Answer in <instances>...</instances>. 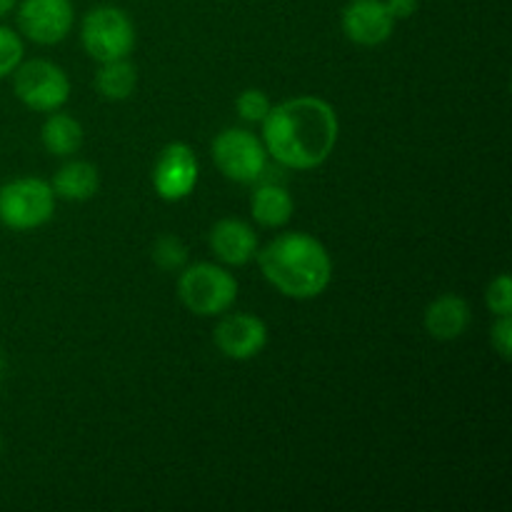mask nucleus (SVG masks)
<instances>
[{
	"label": "nucleus",
	"instance_id": "6e6552de",
	"mask_svg": "<svg viewBox=\"0 0 512 512\" xmlns=\"http://www.w3.org/2000/svg\"><path fill=\"white\" fill-rule=\"evenodd\" d=\"M15 23L20 38L35 45H58L73 30L75 8L70 0H18Z\"/></svg>",
	"mask_w": 512,
	"mask_h": 512
},
{
	"label": "nucleus",
	"instance_id": "39448f33",
	"mask_svg": "<svg viewBox=\"0 0 512 512\" xmlns=\"http://www.w3.org/2000/svg\"><path fill=\"white\" fill-rule=\"evenodd\" d=\"M80 43L98 63L128 58L135 48V25L118 5H95L80 23Z\"/></svg>",
	"mask_w": 512,
	"mask_h": 512
},
{
	"label": "nucleus",
	"instance_id": "b1692460",
	"mask_svg": "<svg viewBox=\"0 0 512 512\" xmlns=\"http://www.w3.org/2000/svg\"><path fill=\"white\" fill-rule=\"evenodd\" d=\"M15 5H18V0H0V20L8 18L10 13H15Z\"/></svg>",
	"mask_w": 512,
	"mask_h": 512
},
{
	"label": "nucleus",
	"instance_id": "aec40b11",
	"mask_svg": "<svg viewBox=\"0 0 512 512\" xmlns=\"http://www.w3.org/2000/svg\"><path fill=\"white\" fill-rule=\"evenodd\" d=\"M273 103H270L268 93L260 88H248L238 95L235 100V110H238L240 118L250 125H260L265 120V115L270 113Z\"/></svg>",
	"mask_w": 512,
	"mask_h": 512
},
{
	"label": "nucleus",
	"instance_id": "1a4fd4ad",
	"mask_svg": "<svg viewBox=\"0 0 512 512\" xmlns=\"http://www.w3.org/2000/svg\"><path fill=\"white\" fill-rule=\"evenodd\" d=\"M153 190L165 203L185 200L200 178L198 155L188 143H168L153 165Z\"/></svg>",
	"mask_w": 512,
	"mask_h": 512
},
{
	"label": "nucleus",
	"instance_id": "f3484780",
	"mask_svg": "<svg viewBox=\"0 0 512 512\" xmlns=\"http://www.w3.org/2000/svg\"><path fill=\"white\" fill-rule=\"evenodd\" d=\"M93 85L100 98L113 100V103L128 100L135 93V85H138V68L128 58L100 63Z\"/></svg>",
	"mask_w": 512,
	"mask_h": 512
},
{
	"label": "nucleus",
	"instance_id": "a211bd4d",
	"mask_svg": "<svg viewBox=\"0 0 512 512\" xmlns=\"http://www.w3.org/2000/svg\"><path fill=\"white\" fill-rule=\"evenodd\" d=\"M153 263L158 265L165 273H175V270H183L188 265V248H185L183 240L178 235H160L153 245V253H150Z\"/></svg>",
	"mask_w": 512,
	"mask_h": 512
},
{
	"label": "nucleus",
	"instance_id": "20e7f679",
	"mask_svg": "<svg viewBox=\"0 0 512 512\" xmlns=\"http://www.w3.org/2000/svg\"><path fill=\"white\" fill-rule=\"evenodd\" d=\"M53 185L43 178H15L0 188V223L15 233L43 228L55 215Z\"/></svg>",
	"mask_w": 512,
	"mask_h": 512
},
{
	"label": "nucleus",
	"instance_id": "4be33fe9",
	"mask_svg": "<svg viewBox=\"0 0 512 512\" xmlns=\"http://www.w3.org/2000/svg\"><path fill=\"white\" fill-rule=\"evenodd\" d=\"M490 343H493L495 353L503 360H510L512 355V315H498L490 328Z\"/></svg>",
	"mask_w": 512,
	"mask_h": 512
},
{
	"label": "nucleus",
	"instance_id": "f257e3e1",
	"mask_svg": "<svg viewBox=\"0 0 512 512\" xmlns=\"http://www.w3.org/2000/svg\"><path fill=\"white\" fill-rule=\"evenodd\" d=\"M260 125L268 158L290 170L320 168L340 138L338 113L318 95H298L273 105Z\"/></svg>",
	"mask_w": 512,
	"mask_h": 512
},
{
	"label": "nucleus",
	"instance_id": "5701e85b",
	"mask_svg": "<svg viewBox=\"0 0 512 512\" xmlns=\"http://www.w3.org/2000/svg\"><path fill=\"white\" fill-rule=\"evenodd\" d=\"M383 3L385 8H388V13L393 15L395 23H398V20L413 18L420 8V0H383Z\"/></svg>",
	"mask_w": 512,
	"mask_h": 512
},
{
	"label": "nucleus",
	"instance_id": "6ab92c4d",
	"mask_svg": "<svg viewBox=\"0 0 512 512\" xmlns=\"http://www.w3.org/2000/svg\"><path fill=\"white\" fill-rule=\"evenodd\" d=\"M25 45L18 30L0 25V80L10 78L20 63H23Z\"/></svg>",
	"mask_w": 512,
	"mask_h": 512
},
{
	"label": "nucleus",
	"instance_id": "0eeeda50",
	"mask_svg": "<svg viewBox=\"0 0 512 512\" xmlns=\"http://www.w3.org/2000/svg\"><path fill=\"white\" fill-rule=\"evenodd\" d=\"M210 150L215 168L233 183H258L268 170V150L263 140L245 128L220 130Z\"/></svg>",
	"mask_w": 512,
	"mask_h": 512
},
{
	"label": "nucleus",
	"instance_id": "393cba45",
	"mask_svg": "<svg viewBox=\"0 0 512 512\" xmlns=\"http://www.w3.org/2000/svg\"><path fill=\"white\" fill-rule=\"evenodd\" d=\"M3 375H5V358L3 353H0V380H3Z\"/></svg>",
	"mask_w": 512,
	"mask_h": 512
},
{
	"label": "nucleus",
	"instance_id": "9b49d317",
	"mask_svg": "<svg viewBox=\"0 0 512 512\" xmlns=\"http://www.w3.org/2000/svg\"><path fill=\"white\" fill-rule=\"evenodd\" d=\"M340 28L350 43L375 48L388 43L395 30V20L383 0H348L340 13Z\"/></svg>",
	"mask_w": 512,
	"mask_h": 512
},
{
	"label": "nucleus",
	"instance_id": "4468645a",
	"mask_svg": "<svg viewBox=\"0 0 512 512\" xmlns=\"http://www.w3.org/2000/svg\"><path fill=\"white\" fill-rule=\"evenodd\" d=\"M55 198L68 203H85L100 188V173L88 160H68L53 178Z\"/></svg>",
	"mask_w": 512,
	"mask_h": 512
},
{
	"label": "nucleus",
	"instance_id": "f8f14e48",
	"mask_svg": "<svg viewBox=\"0 0 512 512\" xmlns=\"http://www.w3.org/2000/svg\"><path fill=\"white\" fill-rule=\"evenodd\" d=\"M208 243L215 258L230 268L248 265L258 255V235H255L253 225L240 218H220L210 228Z\"/></svg>",
	"mask_w": 512,
	"mask_h": 512
},
{
	"label": "nucleus",
	"instance_id": "9d476101",
	"mask_svg": "<svg viewBox=\"0 0 512 512\" xmlns=\"http://www.w3.org/2000/svg\"><path fill=\"white\" fill-rule=\"evenodd\" d=\"M215 348L230 360H253L268 345V325L250 313H223L213 330Z\"/></svg>",
	"mask_w": 512,
	"mask_h": 512
},
{
	"label": "nucleus",
	"instance_id": "423d86ee",
	"mask_svg": "<svg viewBox=\"0 0 512 512\" xmlns=\"http://www.w3.org/2000/svg\"><path fill=\"white\" fill-rule=\"evenodd\" d=\"M13 93L33 113H53L70 100V78L53 60H23L15 68Z\"/></svg>",
	"mask_w": 512,
	"mask_h": 512
},
{
	"label": "nucleus",
	"instance_id": "a878e982",
	"mask_svg": "<svg viewBox=\"0 0 512 512\" xmlns=\"http://www.w3.org/2000/svg\"><path fill=\"white\" fill-rule=\"evenodd\" d=\"M0 450H3V435H0Z\"/></svg>",
	"mask_w": 512,
	"mask_h": 512
},
{
	"label": "nucleus",
	"instance_id": "412c9836",
	"mask_svg": "<svg viewBox=\"0 0 512 512\" xmlns=\"http://www.w3.org/2000/svg\"><path fill=\"white\" fill-rule=\"evenodd\" d=\"M485 305L495 318L512 315V280L508 273H500L498 278L490 280V285L485 288Z\"/></svg>",
	"mask_w": 512,
	"mask_h": 512
},
{
	"label": "nucleus",
	"instance_id": "dca6fc26",
	"mask_svg": "<svg viewBox=\"0 0 512 512\" xmlns=\"http://www.w3.org/2000/svg\"><path fill=\"white\" fill-rule=\"evenodd\" d=\"M40 143L55 158H70L83 145V125L73 115L53 110L40 128Z\"/></svg>",
	"mask_w": 512,
	"mask_h": 512
},
{
	"label": "nucleus",
	"instance_id": "2eb2a0df",
	"mask_svg": "<svg viewBox=\"0 0 512 512\" xmlns=\"http://www.w3.org/2000/svg\"><path fill=\"white\" fill-rule=\"evenodd\" d=\"M293 210V195L278 183L258 185L250 195V213H253L255 223L263 228H283L293 218Z\"/></svg>",
	"mask_w": 512,
	"mask_h": 512
},
{
	"label": "nucleus",
	"instance_id": "f03ea898",
	"mask_svg": "<svg viewBox=\"0 0 512 512\" xmlns=\"http://www.w3.org/2000/svg\"><path fill=\"white\" fill-rule=\"evenodd\" d=\"M263 278L280 295L293 300L318 298L333 280V258L318 238L308 233H280L255 255Z\"/></svg>",
	"mask_w": 512,
	"mask_h": 512
},
{
	"label": "nucleus",
	"instance_id": "ddd939ff",
	"mask_svg": "<svg viewBox=\"0 0 512 512\" xmlns=\"http://www.w3.org/2000/svg\"><path fill=\"white\" fill-rule=\"evenodd\" d=\"M470 320H473V313H470L468 300L455 293L438 295L423 313L425 333L443 343L458 340L470 328Z\"/></svg>",
	"mask_w": 512,
	"mask_h": 512
},
{
	"label": "nucleus",
	"instance_id": "7ed1b4c3",
	"mask_svg": "<svg viewBox=\"0 0 512 512\" xmlns=\"http://www.w3.org/2000/svg\"><path fill=\"white\" fill-rule=\"evenodd\" d=\"M178 298L198 318H218L238 300V280L218 263H193L180 270Z\"/></svg>",
	"mask_w": 512,
	"mask_h": 512
}]
</instances>
